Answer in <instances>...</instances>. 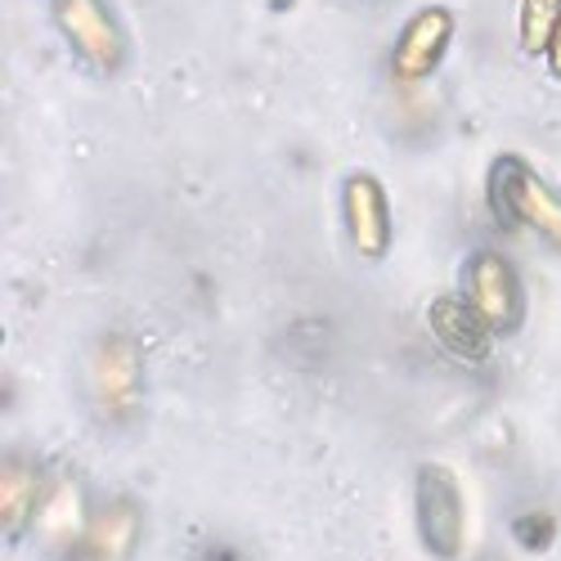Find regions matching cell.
I'll use <instances>...</instances> for the list:
<instances>
[{"instance_id": "8", "label": "cell", "mask_w": 561, "mask_h": 561, "mask_svg": "<svg viewBox=\"0 0 561 561\" xmlns=\"http://www.w3.org/2000/svg\"><path fill=\"white\" fill-rule=\"evenodd\" d=\"M90 387L108 413H122L139 396V351L126 337H104L90 355Z\"/></svg>"}, {"instance_id": "11", "label": "cell", "mask_w": 561, "mask_h": 561, "mask_svg": "<svg viewBox=\"0 0 561 561\" xmlns=\"http://www.w3.org/2000/svg\"><path fill=\"white\" fill-rule=\"evenodd\" d=\"M41 530H45V539L50 543H81V535H85V522H81V494H77V485L72 481H64L50 499H41Z\"/></svg>"}, {"instance_id": "14", "label": "cell", "mask_w": 561, "mask_h": 561, "mask_svg": "<svg viewBox=\"0 0 561 561\" xmlns=\"http://www.w3.org/2000/svg\"><path fill=\"white\" fill-rule=\"evenodd\" d=\"M548 68L561 77V23H557V32H552V41H548Z\"/></svg>"}, {"instance_id": "9", "label": "cell", "mask_w": 561, "mask_h": 561, "mask_svg": "<svg viewBox=\"0 0 561 561\" xmlns=\"http://www.w3.org/2000/svg\"><path fill=\"white\" fill-rule=\"evenodd\" d=\"M135 535H139V517H135V507L126 499L108 503L95 522L85 526L77 552L85 561H126V552L135 548Z\"/></svg>"}, {"instance_id": "12", "label": "cell", "mask_w": 561, "mask_h": 561, "mask_svg": "<svg viewBox=\"0 0 561 561\" xmlns=\"http://www.w3.org/2000/svg\"><path fill=\"white\" fill-rule=\"evenodd\" d=\"M557 23H561V0H522V50L548 55Z\"/></svg>"}, {"instance_id": "7", "label": "cell", "mask_w": 561, "mask_h": 561, "mask_svg": "<svg viewBox=\"0 0 561 561\" xmlns=\"http://www.w3.org/2000/svg\"><path fill=\"white\" fill-rule=\"evenodd\" d=\"M427 319H432L436 342H440L454 359H462V364H481V359H490V333H494V329L477 314L472 301H462V297H440V301H432Z\"/></svg>"}, {"instance_id": "2", "label": "cell", "mask_w": 561, "mask_h": 561, "mask_svg": "<svg viewBox=\"0 0 561 561\" xmlns=\"http://www.w3.org/2000/svg\"><path fill=\"white\" fill-rule=\"evenodd\" d=\"M55 27L64 32V41L72 45V55L95 68V72H117L126 59V36L117 27V19L108 14L104 0H50Z\"/></svg>"}, {"instance_id": "10", "label": "cell", "mask_w": 561, "mask_h": 561, "mask_svg": "<svg viewBox=\"0 0 561 561\" xmlns=\"http://www.w3.org/2000/svg\"><path fill=\"white\" fill-rule=\"evenodd\" d=\"M41 512V472L23 458H5L0 472V522L5 535H23V526Z\"/></svg>"}, {"instance_id": "3", "label": "cell", "mask_w": 561, "mask_h": 561, "mask_svg": "<svg viewBox=\"0 0 561 561\" xmlns=\"http://www.w3.org/2000/svg\"><path fill=\"white\" fill-rule=\"evenodd\" d=\"M417 535L440 561H454L462 552V494L449 467L427 462L417 472Z\"/></svg>"}, {"instance_id": "5", "label": "cell", "mask_w": 561, "mask_h": 561, "mask_svg": "<svg viewBox=\"0 0 561 561\" xmlns=\"http://www.w3.org/2000/svg\"><path fill=\"white\" fill-rule=\"evenodd\" d=\"M449 36H454V14L432 5V10H417L400 41H396V55H391V68L400 81H423L449 50Z\"/></svg>"}, {"instance_id": "15", "label": "cell", "mask_w": 561, "mask_h": 561, "mask_svg": "<svg viewBox=\"0 0 561 561\" xmlns=\"http://www.w3.org/2000/svg\"><path fill=\"white\" fill-rule=\"evenodd\" d=\"M207 561H239V557H233V552H211Z\"/></svg>"}, {"instance_id": "13", "label": "cell", "mask_w": 561, "mask_h": 561, "mask_svg": "<svg viewBox=\"0 0 561 561\" xmlns=\"http://www.w3.org/2000/svg\"><path fill=\"white\" fill-rule=\"evenodd\" d=\"M512 535H517L522 548L539 552V548H548V543L557 539V522L548 517V512H526V517L512 522Z\"/></svg>"}, {"instance_id": "6", "label": "cell", "mask_w": 561, "mask_h": 561, "mask_svg": "<svg viewBox=\"0 0 561 561\" xmlns=\"http://www.w3.org/2000/svg\"><path fill=\"white\" fill-rule=\"evenodd\" d=\"M342 211H346V229H351L355 252L378 261L391 243V207H387L382 184L373 175H351L346 190H342Z\"/></svg>"}, {"instance_id": "1", "label": "cell", "mask_w": 561, "mask_h": 561, "mask_svg": "<svg viewBox=\"0 0 561 561\" xmlns=\"http://www.w3.org/2000/svg\"><path fill=\"white\" fill-rule=\"evenodd\" d=\"M490 203L507 225H526L543 233L548 243L561 248V198L522 162V158H499L490 171Z\"/></svg>"}, {"instance_id": "4", "label": "cell", "mask_w": 561, "mask_h": 561, "mask_svg": "<svg viewBox=\"0 0 561 561\" xmlns=\"http://www.w3.org/2000/svg\"><path fill=\"white\" fill-rule=\"evenodd\" d=\"M467 301L494 333H512L522 323V284L499 252H477L467 261Z\"/></svg>"}]
</instances>
